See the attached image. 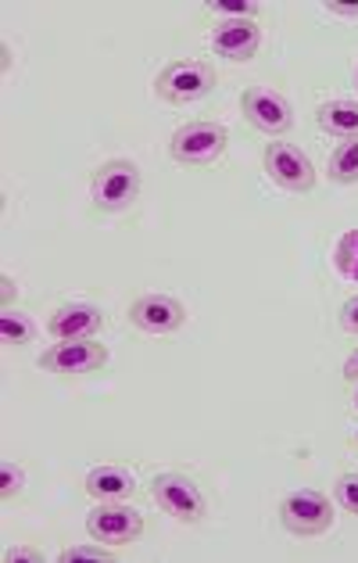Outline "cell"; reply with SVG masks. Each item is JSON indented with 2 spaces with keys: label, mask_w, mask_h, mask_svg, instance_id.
Returning a JSON list of instances; mask_svg holds the SVG:
<instances>
[{
  "label": "cell",
  "mask_w": 358,
  "mask_h": 563,
  "mask_svg": "<svg viewBox=\"0 0 358 563\" xmlns=\"http://www.w3.org/2000/svg\"><path fill=\"white\" fill-rule=\"evenodd\" d=\"M337 266H340L344 277L358 280V230L348 233V238L337 244Z\"/></svg>",
  "instance_id": "obj_20"
},
{
  "label": "cell",
  "mask_w": 358,
  "mask_h": 563,
  "mask_svg": "<svg viewBox=\"0 0 358 563\" xmlns=\"http://www.w3.org/2000/svg\"><path fill=\"white\" fill-rule=\"evenodd\" d=\"M280 525L291 534H301V539L323 534L334 528V503H329L323 492H312V488L287 492L280 499Z\"/></svg>",
  "instance_id": "obj_6"
},
{
  "label": "cell",
  "mask_w": 358,
  "mask_h": 563,
  "mask_svg": "<svg viewBox=\"0 0 358 563\" xmlns=\"http://www.w3.org/2000/svg\"><path fill=\"white\" fill-rule=\"evenodd\" d=\"M340 327H344L348 334H358V295L348 298V301L340 306Z\"/></svg>",
  "instance_id": "obj_23"
},
{
  "label": "cell",
  "mask_w": 358,
  "mask_h": 563,
  "mask_svg": "<svg viewBox=\"0 0 358 563\" xmlns=\"http://www.w3.org/2000/svg\"><path fill=\"white\" fill-rule=\"evenodd\" d=\"M8 563H44V553L36 545H11L4 553Z\"/></svg>",
  "instance_id": "obj_22"
},
{
  "label": "cell",
  "mask_w": 358,
  "mask_h": 563,
  "mask_svg": "<svg viewBox=\"0 0 358 563\" xmlns=\"http://www.w3.org/2000/svg\"><path fill=\"white\" fill-rule=\"evenodd\" d=\"M334 503L340 506L344 514L358 517V474H340L334 485Z\"/></svg>",
  "instance_id": "obj_19"
},
{
  "label": "cell",
  "mask_w": 358,
  "mask_h": 563,
  "mask_svg": "<svg viewBox=\"0 0 358 563\" xmlns=\"http://www.w3.org/2000/svg\"><path fill=\"white\" fill-rule=\"evenodd\" d=\"M87 534L108 549L133 545L144 534V517H141V510H133L130 499L126 503H98L87 514Z\"/></svg>",
  "instance_id": "obj_7"
},
{
  "label": "cell",
  "mask_w": 358,
  "mask_h": 563,
  "mask_svg": "<svg viewBox=\"0 0 358 563\" xmlns=\"http://www.w3.org/2000/svg\"><path fill=\"white\" fill-rule=\"evenodd\" d=\"M226 147H230V130L223 122L198 119L172 133L169 158L183 169H212L215 162L226 155Z\"/></svg>",
  "instance_id": "obj_1"
},
{
  "label": "cell",
  "mask_w": 358,
  "mask_h": 563,
  "mask_svg": "<svg viewBox=\"0 0 358 563\" xmlns=\"http://www.w3.org/2000/svg\"><path fill=\"white\" fill-rule=\"evenodd\" d=\"M212 51L226 62H251L261 47V30L255 19H226L212 25Z\"/></svg>",
  "instance_id": "obj_11"
},
{
  "label": "cell",
  "mask_w": 358,
  "mask_h": 563,
  "mask_svg": "<svg viewBox=\"0 0 358 563\" xmlns=\"http://www.w3.org/2000/svg\"><path fill=\"white\" fill-rule=\"evenodd\" d=\"M0 284H4V309H11V301L19 298V287H15V280H11V277H4Z\"/></svg>",
  "instance_id": "obj_25"
},
{
  "label": "cell",
  "mask_w": 358,
  "mask_h": 563,
  "mask_svg": "<svg viewBox=\"0 0 358 563\" xmlns=\"http://www.w3.org/2000/svg\"><path fill=\"white\" fill-rule=\"evenodd\" d=\"M355 445H358V431H355Z\"/></svg>",
  "instance_id": "obj_27"
},
{
  "label": "cell",
  "mask_w": 358,
  "mask_h": 563,
  "mask_svg": "<svg viewBox=\"0 0 358 563\" xmlns=\"http://www.w3.org/2000/svg\"><path fill=\"white\" fill-rule=\"evenodd\" d=\"M61 563H72V560H112V553H108V545L93 542V545H68L58 553Z\"/></svg>",
  "instance_id": "obj_21"
},
{
  "label": "cell",
  "mask_w": 358,
  "mask_h": 563,
  "mask_svg": "<svg viewBox=\"0 0 358 563\" xmlns=\"http://www.w3.org/2000/svg\"><path fill=\"white\" fill-rule=\"evenodd\" d=\"M204 11H212V15H219V22H226V19H258V15H261V4H255V0H244V4L209 0V4H204Z\"/></svg>",
  "instance_id": "obj_18"
},
{
  "label": "cell",
  "mask_w": 358,
  "mask_h": 563,
  "mask_svg": "<svg viewBox=\"0 0 358 563\" xmlns=\"http://www.w3.org/2000/svg\"><path fill=\"white\" fill-rule=\"evenodd\" d=\"M130 323L144 334H176L187 323V306L172 295H141L130 306Z\"/></svg>",
  "instance_id": "obj_10"
},
{
  "label": "cell",
  "mask_w": 358,
  "mask_h": 563,
  "mask_svg": "<svg viewBox=\"0 0 358 563\" xmlns=\"http://www.w3.org/2000/svg\"><path fill=\"white\" fill-rule=\"evenodd\" d=\"M150 499L158 503L161 514H169L179 525H201L204 514H209L201 488L187 474H158L150 481Z\"/></svg>",
  "instance_id": "obj_5"
},
{
  "label": "cell",
  "mask_w": 358,
  "mask_h": 563,
  "mask_svg": "<svg viewBox=\"0 0 358 563\" xmlns=\"http://www.w3.org/2000/svg\"><path fill=\"white\" fill-rule=\"evenodd\" d=\"M82 492H87L93 503H126L136 496V474L115 463L93 466L87 481H82Z\"/></svg>",
  "instance_id": "obj_13"
},
{
  "label": "cell",
  "mask_w": 358,
  "mask_h": 563,
  "mask_svg": "<svg viewBox=\"0 0 358 563\" xmlns=\"http://www.w3.org/2000/svg\"><path fill=\"white\" fill-rule=\"evenodd\" d=\"M326 176L334 184H358V141H340L326 162Z\"/></svg>",
  "instance_id": "obj_15"
},
{
  "label": "cell",
  "mask_w": 358,
  "mask_h": 563,
  "mask_svg": "<svg viewBox=\"0 0 358 563\" xmlns=\"http://www.w3.org/2000/svg\"><path fill=\"white\" fill-rule=\"evenodd\" d=\"M344 377L348 380H358V352L348 355V363H344Z\"/></svg>",
  "instance_id": "obj_26"
},
{
  "label": "cell",
  "mask_w": 358,
  "mask_h": 563,
  "mask_svg": "<svg viewBox=\"0 0 358 563\" xmlns=\"http://www.w3.org/2000/svg\"><path fill=\"white\" fill-rule=\"evenodd\" d=\"M104 327V312L90 301H68V306L54 309L47 320V334L54 341H90L98 338Z\"/></svg>",
  "instance_id": "obj_12"
},
{
  "label": "cell",
  "mask_w": 358,
  "mask_h": 563,
  "mask_svg": "<svg viewBox=\"0 0 358 563\" xmlns=\"http://www.w3.org/2000/svg\"><path fill=\"white\" fill-rule=\"evenodd\" d=\"M0 338H4V345H30L36 338V323L30 320L25 312H4L0 316Z\"/></svg>",
  "instance_id": "obj_16"
},
{
  "label": "cell",
  "mask_w": 358,
  "mask_h": 563,
  "mask_svg": "<svg viewBox=\"0 0 358 563\" xmlns=\"http://www.w3.org/2000/svg\"><path fill=\"white\" fill-rule=\"evenodd\" d=\"M141 198V169L130 158H108L90 180V201L98 212H126Z\"/></svg>",
  "instance_id": "obj_2"
},
{
  "label": "cell",
  "mask_w": 358,
  "mask_h": 563,
  "mask_svg": "<svg viewBox=\"0 0 358 563\" xmlns=\"http://www.w3.org/2000/svg\"><path fill=\"white\" fill-rule=\"evenodd\" d=\"M240 112L258 133L266 136H287L294 130V108L272 87H247L240 93Z\"/></svg>",
  "instance_id": "obj_8"
},
{
  "label": "cell",
  "mask_w": 358,
  "mask_h": 563,
  "mask_svg": "<svg viewBox=\"0 0 358 563\" xmlns=\"http://www.w3.org/2000/svg\"><path fill=\"white\" fill-rule=\"evenodd\" d=\"M315 122H320V130L337 136V141H358V101L351 98H334L320 104V112H315Z\"/></svg>",
  "instance_id": "obj_14"
},
{
  "label": "cell",
  "mask_w": 358,
  "mask_h": 563,
  "mask_svg": "<svg viewBox=\"0 0 358 563\" xmlns=\"http://www.w3.org/2000/svg\"><path fill=\"white\" fill-rule=\"evenodd\" d=\"M25 492V471L19 463H0V503H15Z\"/></svg>",
  "instance_id": "obj_17"
},
{
  "label": "cell",
  "mask_w": 358,
  "mask_h": 563,
  "mask_svg": "<svg viewBox=\"0 0 358 563\" xmlns=\"http://www.w3.org/2000/svg\"><path fill=\"white\" fill-rule=\"evenodd\" d=\"M108 363V345L104 341H54L51 349L40 355V369L58 377H79V374H93Z\"/></svg>",
  "instance_id": "obj_9"
},
{
  "label": "cell",
  "mask_w": 358,
  "mask_h": 563,
  "mask_svg": "<svg viewBox=\"0 0 358 563\" xmlns=\"http://www.w3.org/2000/svg\"><path fill=\"white\" fill-rule=\"evenodd\" d=\"M261 169H266L272 184L291 190V195H309L315 187V166L298 144L269 141L266 151H261Z\"/></svg>",
  "instance_id": "obj_4"
},
{
  "label": "cell",
  "mask_w": 358,
  "mask_h": 563,
  "mask_svg": "<svg viewBox=\"0 0 358 563\" xmlns=\"http://www.w3.org/2000/svg\"><path fill=\"white\" fill-rule=\"evenodd\" d=\"M326 11H329V15H344V19H358V4H337V0H334V4H326Z\"/></svg>",
  "instance_id": "obj_24"
},
{
  "label": "cell",
  "mask_w": 358,
  "mask_h": 563,
  "mask_svg": "<svg viewBox=\"0 0 358 563\" xmlns=\"http://www.w3.org/2000/svg\"><path fill=\"white\" fill-rule=\"evenodd\" d=\"M215 84H219V76L209 62L187 58V62H172L161 68L155 79V93L169 104H194L201 98H209Z\"/></svg>",
  "instance_id": "obj_3"
},
{
  "label": "cell",
  "mask_w": 358,
  "mask_h": 563,
  "mask_svg": "<svg viewBox=\"0 0 358 563\" xmlns=\"http://www.w3.org/2000/svg\"><path fill=\"white\" fill-rule=\"evenodd\" d=\"M355 79H358V68H355Z\"/></svg>",
  "instance_id": "obj_28"
}]
</instances>
